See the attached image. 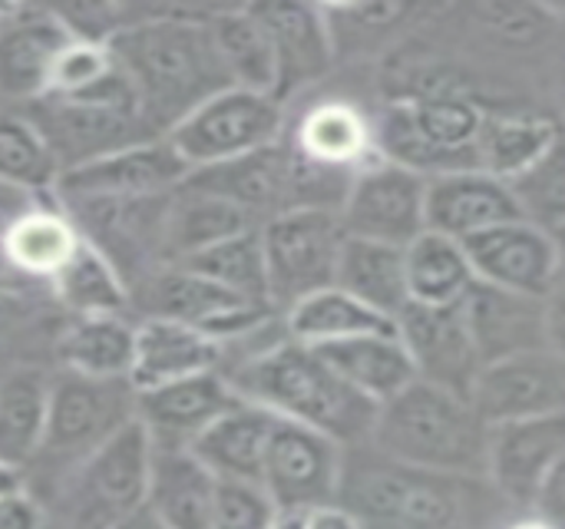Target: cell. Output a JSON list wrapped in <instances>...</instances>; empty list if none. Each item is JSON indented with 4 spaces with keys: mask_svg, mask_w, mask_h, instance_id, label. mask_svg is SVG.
Returning <instances> with one entry per match:
<instances>
[{
    "mask_svg": "<svg viewBox=\"0 0 565 529\" xmlns=\"http://www.w3.org/2000/svg\"><path fill=\"white\" fill-rule=\"evenodd\" d=\"M53 378L40 368H10L0 381V464H26L40 454L50 421Z\"/></svg>",
    "mask_w": 565,
    "mask_h": 529,
    "instance_id": "30",
    "label": "cell"
},
{
    "mask_svg": "<svg viewBox=\"0 0 565 529\" xmlns=\"http://www.w3.org/2000/svg\"><path fill=\"white\" fill-rule=\"evenodd\" d=\"M182 268H192L245 298L271 305V285H268V262H265V239L262 229H248L235 239H225L185 262H175Z\"/></svg>",
    "mask_w": 565,
    "mask_h": 529,
    "instance_id": "40",
    "label": "cell"
},
{
    "mask_svg": "<svg viewBox=\"0 0 565 529\" xmlns=\"http://www.w3.org/2000/svg\"><path fill=\"white\" fill-rule=\"evenodd\" d=\"M546 331H550V348L565 358V285H559L546 298Z\"/></svg>",
    "mask_w": 565,
    "mask_h": 529,
    "instance_id": "47",
    "label": "cell"
},
{
    "mask_svg": "<svg viewBox=\"0 0 565 529\" xmlns=\"http://www.w3.org/2000/svg\"><path fill=\"white\" fill-rule=\"evenodd\" d=\"M344 467V444L321 431L278 417L262 487L278 510L315 514L341 500Z\"/></svg>",
    "mask_w": 565,
    "mask_h": 529,
    "instance_id": "12",
    "label": "cell"
},
{
    "mask_svg": "<svg viewBox=\"0 0 565 529\" xmlns=\"http://www.w3.org/2000/svg\"><path fill=\"white\" fill-rule=\"evenodd\" d=\"M116 529H169V527H166V523H162V520L156 517V510H152V507L146 504L142 510H136V514H132L129 520H122V523H119Z\"/></svg>",
    "mask_w": 565,
    "mask_h": 529,
    "instance_id": "49",
    "label": "cell"
},
{
    "mask_svg": "<svg viewBox=\"0 0 565 529\" xmlns=\"http://www.w3.org/2000/svg\"><path fill=\"white\" fill-rule=\"evenodd\" d=\"M192 166L169 139L139 142L103 156L96 162L66 169L56 186V199H149L169 195L185 186Z\"/></svg>",
    "mask_w": 565,
    "mask_h": 529,
    "instance_id": "15",
    "label": "cell"
},
{
    "mask_svg": "<svg viewBox=\"0 0 565 529\" xmlns=\"http://www.w3.org/2000/svg\"><path fill=\"white\" fill-rule=\"evenodd\" d=\"M490 437L493 427L477 414L473 401L414 381L404 394L381 404L371 447L417 470L477 480L490 477Z\"/></svg>",
    "mask_w": 565,
    "mask_h": 529,
    "instance_id": "3",
    "label": "cell"
},
{
    "mask_svg": "<svg viewBox=\"0 0 565 529\" xmlns=\"http://www.w3.org/2000/svg\"><path fill=\"white\" fill-rule=\"evenodd\" d=\"M139 308L146 318H172L182 321L218 345L238 341L262 325L275 321L281 311L275 305L245 298L192 268L182 265H166L159 268L149 282L139 285Z\"/></svg>",
    "mask_w": 565,
    "mask_h": 529,
    "instance_id": "10",
    "label": "cell"
},
{
    "mask_svg": "<svg viewBox=\"0 0 565 529\" xmlns=\"http://www.w3.org/2000/svg\"><path fill=\"white\" fill-rule=\"evenodd\" d=\"M271 529H311V514H301V510H278Z\"/></svg>",
    "mask_w": 565,
    "mask_h": 529,
    "instance_id": "50",
    "label": "cell"
},
{
    "mask_svg": "<svg viewBox=\"0 0 565 529\" xmlns=\"http://www.w3.org/2000/svg\"><path fill=\"white\" fill-rule=\"evenodd\" d=\"M222 361L225 348L215 338L172 318H142L136 325V364L129 381L142 394L195 374L222 371Z\"/></svg>",
    "mask_w": 565,
    "mask_h": 529,
    "instance_id": "25",
    "label": "cell"
},
{
    "mask_svg": "<svg viewBox=\"0 0 565 529\" xmlns=\"http://www.w3.org/2000/svg\"><path fill=\"white\" fill-rule=\"evenodd\" d=\"M480 282L520 292L530 298H550L559 288V248L553 232L516 219L487 229L463 242Z\"/></svg>",
    "mask_w": 565,
    "mask_h": 529,
    "instance_id": "17",
    "label": "cell"
},
{
    "mask_svg": "<svg viewBox=\"0 0 565 529\" xmlns=\"http://www.w3.org/2000/svg\"><path fill=\"white\" fill-rule=\"evenodd\" d=\"M212 10L149 7L139 23L109 40L116 70L129 80L142 123L156 139H169L182 119L235 86L209 27Z\"/></svg>",
    "mask_w": 565,
    "mask_h": 529,
    "instance_id": "1",
    "label": "cell"
},
{
    "mask_svg": "<svg viewBox=\"0 0 565 529\" xmlns=\"http://www.w3.org/2000/svg\"><path fill=\"white\" fill-rule=\"evenodd\" d=\"M533 514L553 529H565V457L553 467V474L543 480V487L536 494V504H533Z\"/></svg>",
    "mask_w": 565,
    "mask_h": 529,
    "instance_id": "45",
    "label": "cell"
},
{
    "mask_svg": "<svg viewBox=\"0 0 565 529\" xmlns=\"http://www.w3.org/2000/svg\"><path fill=\"white\" fill-rule=\"evenodd\" d=\"M463 480L384 457L377 467H344L338 504L364 529H454L467 507Z\"/></svg>",
    "mask_w": 565,
    "mask_h": 529,
    "instance_id": "5",
    "label": "cell"
},
{
    "mask_svg": "<svg viewBox=\"0 0 565 529\" xmlns=\"http://www.w3.org/2000/svg\"><path fill=\"white\" fill-rule=\"evenodd\" d=\"M63 166L40 129L17 109H7L0 126V179L36 195H56Z\"/></svg>",
    "mask_w": 565,
    "mask_h": 529,
    "instance_id": "41",
    "label": "cell"
},
{
    "mask_svg": "<svg viewBox=\"0 0 565 529\" xmlns=\"http://www.w3.org/2000/svg\"><path fill=\"white\" fill-rule=\"evenodd\" d=\"M516 219H526V215L513 195V186L483 169L430 179V195H427L430 232L467 242L487 229H497Z\"/></svg>",
    "mask_w": 565,
    "mask_h": 529,
    "instance_id": "23",
    "label": "cell"
},
{
    "mask_svg": "<svg viewBox=\"0 0 565 529\" xmlns=\"http://www.w3.org/2000/svg\"><path fill=\"white\" fill-rule=\"evenodd\" d=\"M295 146L324 166H341V169H358V172L371 166L377 156H384L377 149L371 123L348 103L315 106L301 119Z\"/></svg>",
    "mask_w": 565,
    "mask_h": 529,
    "instance_id": "35",
    "label": "cell"
},
{
    "mask_svg": "<svg viewBox=\"0 0 565 529\" xmlns=\"http://www.w3.org/2000/svg\"><path fill=\"white\" fill-rule=\"evenodd\" d=\"M487 116L467 99H424L394 106L374 139L377 149L424 176H450L480 169V133Z\"/></svg>",
    "mask_w": 565,
    "mask_h": 529,
    "instance_id": "6",
    "label": "cell"
},
{
    "mask_svg": "<svg viewBox=\"0 0 565 529\" xmlns=\"http://www.w3.org/2000/svg\"><path fill=\"white\" fill-rule=\"evenodd\" d=\"M285 325L295 341L311 348L351 341L364 335H401L394 318L374 311L371 305L348 295L344 288H328L298 301L291 311H285Z\"/></svg>",
    "mask_w": 565,
    "mask_h": 529,
    "instance_id": "31",
    "label": "cell"
},
{
    "mask_svg": "<svg viewBox=\"0 0 565 529\" xmlns=\"http://www.w3.org/2000/svg\"><path fill=\"white\" fill-rule=\"evenodd\" d=\"M53 295L76 315V318H96V315H126L132 295L119 268L86 239L79 242L76 255L63 265V272L50 282Z\"/></svg>",
    "mask_w": 565,
    "mask_h": 529,
    "instance_id": "38",
    "label": "cell"
},
{
    "mask_svg": "<svg viewBox=\"0 0 565 529\" xmlns=\"http://www.w3.org/2000/svg\"><path fill=\"white\" fill-rule=\"evenodd\" d=\"M209 27L235 86L275 96V83H278L275 50L252 7H215Z\"/></svg>",
    "mask_w": 565,
    "mask_h": 529,
    "instance_id": "36",
    "label": "cell"
},
{
    "mask_svg": "<svg viewBox=\"0 0 565 529\" xmlns=\"http://www.w3.org/2000/svg\"><path fill=\"white\" fill-rule=\"evenodd\" d=\"M477 282L480 278L470 265L463 242L427 229L414 245H407L411 301L450 308V305H460L473 292Z\"/></svg>",
    "mask_w": 565,
    "mask_h": 529,
    "instance_id": "34",
    "label": "cell"
},
{
    "mask_svg": "<svg viewBox=\"0 0 565 529\" xmlns=\"http://www.w3.org/2000/svg\"><path fill=\"white\" fill-rule=\"evenodd\" d=\"M156 441L142 417L116 431L76 470L70 490L73 529H116L149 504Z\"/></svg>",
    "mask_w": 565,
    "mask_h": 529,
    "instance_id": "7",
    "label": "cell"
},
{
    "mask_svg": "<svg viewBox=\"0 0 565 529\" xmlns=\"http://www.w3.org/2000/svg\"><path fill=\"white\" fill-rule=\"evenodd\" d=\"M430 176L377 156L354 179L341 222L348 235L407 248L427 232Z\"/></svg>",
    "mask_w": 565,
    "mask_h": 529,
    "instance_id": "13",
    "label": "cell"
},
{
    "mask_svg": "<svg viewBox=\"0 0 565 529\" xmlns=\"http://www.w3.org/2000/svg\"><path fill=\"white\" fill-rule=\"evenodd\" d=\"M510 186L523 215L533 225L546 232H556L559 225H565V133H559V139L546 149V156L530 172H523Z\"/></svg>",
    "mask_w": 565,
    "mask_h": 529,
    "instance_id": "42",
    "label": "cell"
},
{
    "mask_svg": "<svg viewBox=\"0 0 565 529\" xmlns=\"http://www.w3.org/2000/svg\"><path fill=\"white\" fill-rule=\"evenodd\" d=\"M60 361L83 378L129 381L136 364V325H129L126 315L76 318L60 338Z\"/></svg>",
    "mask_w": 565,
    "mask_h": 529,
    "instance_id": "32",
    "label": "cell"
},
{
    "mask_svg": "<svg viewBox=\"0 0 565 529\" xmlns=\"http://www.w3.org/2000/svg\"><path fill=\"white\" fill-rule=\"evenodd\" d=\"M218 484L189 447L156 444L149 507L169 529H215Z\"/></svg>",
    "mask_w": 565,
    "mask_h": 529,
    "instance_id": "27",
    "label": "cell"
},
{
    "mask_svg": "<svg viewBox=\"0 0 565 529\" xmlns=\"http://www.w3.org/2000/svg\"><path fill=\"white\" fill-rule=\"evenodd\" d=\"M0 529H43V510L30 490L0 497Z\"/></svg>",
    "mask_w": 565,
    "mask_h": 529,
    "instance_id": "46",
    "label": "cell"
},
{
    "mask_svg": "<svg viewBox=\"0 0 565 529\" xmlns=\"http://www.w3.org/2000/svg\"><path fill=\"white\" fill-rule=\"evenodd\" d=\"M565 457V411L497 424L490 437V480L523 510H533L543 480Z\"/></svg>",
    "mask_w": 565,
    "mask_h": 529,
    "instance_id": "20",
    "label": "cell"
},
{
    "mask_svg": "<svg viewBox=\"0 0 565 529\" xmlns=\"http://www.w3.org/2000/svg\"><path fill=\"white\" fill-rule=\"evenodd\" d=\"M79 242L83 235L73 225V219L53 209H40L20 219L17 225L3 229L7 262L23 275L46 278V282H53L63 272V265L76 255Z\"/></svg>",
    "mask_w": 565,
    "mask_h": 529,
    "instance_id": "37",
    "label": "cell"
},
{
    "mask_svg": "<svg viewBox=\"0 0 565 529\" xmlns=\"http://www.w3.org/2000/svg\"><path fill=\"white\" fill-rule=\"evenodd\" d=\"M278 507L258 484H218L215 504V529H271Z\"/></svg>",
    "mask_w": 565,
    "mask_h": 529,
    "instance_id": "44",
    "label": "cell"
},
{
    "mask_svg": "<svg viewBox=\"0 0 565 529\" xmlns=\"http://www.w3.org/2000/svg\"><path fill=\"white\" fill-rule=\"evenodd\" d=\"M252 13L265 27L271 50H275V66H278L275 99L278 103H285V96L298 93L301 86L328 73L331 33H328L324 7L281 0V3H252Z\"/></svg>",
    "mask_w": 565,
    "mask_h": 529,
    "instance_id": "22",
    "label": "cell"
},
{
    "mask_svg": "<svg viewBox=\"0 0 565 529\" xmlns=\"http://www.w3.org/2000/svg\"><path fill=\"white\" fill-rule=\"evenodd\" d=\"M553 239H556V248H559V285H565V225H559L553 232Z\"/></svg>",
    "mask_w": 565,
    "mask_h": 529,
    "instance_id": "51",
    "label": "cell"
},
{
    "mask_svg": "<svg viewBox=\"0 0 565 529\" xmlns=\"http://www.w3.org/2000/svg\"><path fill=\"white\" fill-rule=\"evenodd\" d=\"M76 40L53 7L3 3L0 10V89L10 106L50 93V73L63 46Z\"/></svg>",
    "mask_w": 565,
    "mask_h": 529,
    "instance_id": "16",
    "label": "cell"
},
{
    "mask_svg": "<svg viewBox=\"0 0 565 529\" xmlns=\"http://www.w3.org/2000/svg\"><path fill=\"white\" fill-rule=\"evenodd\" d=\"M248 229H262L248 212H242L238 205L205 195V192H192V189H179L172 195V209H169V229H166V262H185L225 239H235Z\"/></svg>",
    "mask_w": 565,
    "mask_h": 529,
    "instance_id": "33",
    "label": "cell"
},
{
    "mask_svg": "<svg viewBox=\"0 0 565 529\" xmlns=\"http://www.w3.org/2000/svg\"><path fill=\"white\" fill-rule=\"evenodd\" d=\"M182 189L205 192L225 199L248 212L258 225L291 212V189H295V142L285 139L265 146L258 152L195 169Z\"/></svg>",
    "mask_w": 565,
    "mask_h": 529,
    "instance_id": "19",
    "label": "cell"
},
{
    "mask_svg": "<svg viewBox=\"0 0 565 529\" xmlns=\"http://www.w3.org/2000/svg\"><path fill=\"white\" fill-rule=\"evenodd\" d=\"M281 129L285 109L275 96L232 86L182 119L169 133V142L195 172L275 146L281 142Z\"/></svg>",
    "mask_w": 565,
    "mask_h": 529,
    "instance_id": "9",
    "label": "cell"
},
{
    "mask_svg": "<svg viewBox=\"0 0 565 529\" xmlns=\"http://www.w3.org/2000/svg\"><path fill=\"white\" fill-rule=\"evenodd\" d=\"M397 331L414 358L420 381L437 384L467 401L473 398V388L483 374V358L460 305L434 308L411 301L407 311L397 318Z\"/></svg>",
    "mask_w": 565,
    "mask_h": 529,
    "instance_id": "14",
    "label": "cell"
},
{
    "mask_svg": "<svg viewBox=\"0 0 565 529\" xmlns=\"http://www.w3.org/2000/svg\"><path fill=\"white\" fill-rule=\"evenodd\" d=\"M242 401L262 404L285 421L334 437L344 447L371 444L381 404L351 388L318 348L291 335L265 355L222 371Z\"/></svg>",
    "mask_w": 565,
    "mask_h": 529,
    "instance_id": "2",
    "label": "cell"
},
{
    "mask_svg": "<svg viewBox=\"0 0 565 529\" xmlns=\"http://www.w3.org/2000/svg\"><path fill=\"white\" fill-rule=\"evenodd\" d=\"M132 417H139V391L132 381H96L60 371L53 378L50 421L40 454L83 464Z\"/></svg>",
    "mask_w": 565,
    "mask_h": 529,
    "instance_id": "11",
    "label": "cell"
},
{
    "mask_svg": "<svg viewBox=\"0 0 565 529\" xmlns=\"http://www.w3.org/2000/svg\"><path fill=\"white\" fill-rule=\"evenodd\" d=\"M318 351L351 388H358L364 398L377 404L394 401L414 381H420L401 335H364L351 341L321 345Z\"/></svg>",
    "mask_w": 565,
    "mask_h": 529,
    "instance_id": "28",
    "label": "cell"
},
{
    "mask_svg": "<svg viewBox=\"0 0 565 529\" xmlns=\"http://www.w3.org/2000/svg\"><path fill=\"white\" fill-rule=\"evenodd\" d=\"M17 113H23L40 129V136L50 142L53 156L60 159L63 172L156 139L142 123L129 80L119 70H113L86 93L76 96L46 93L33 103H23V109Z\"/></svg>",
    "mask_w": 565,
    "mask_h": 529,
    "instance_id": "4",
    "label": "cell"
},
{
    "mask_svg": "<svg viewBox=\"0 0 565 529\" xmlns=\"http://www.w3.org/2000/svg\"><path fill=\"white\" fill-rule=\"evenodd\" d=\"M311 529H364V523L341 504L334 507H321L311 514Z\"/></svg>",
    "mask_w": 565,
    "mask_h": 529,
    "instance_id": "48",
    "label": "cell"
},
{
    "mask_svg": "<svg viewBox=\"0 0 565 529\" xmlns=\"http://www.w3.org/2000/svg\"><path fill=\"white\" fill-rule=\"evenodd\" d=\"M271 305L285 315L298 301L338 288L348 229L338 212H285L262 225Z\"/></svg>",
    "mask_w": 565,
    "mask_h": 529,
    "instance_id": "8",
    "label": "cell"
},
{
    "mask_svg": "<svg viewBox=\"0 0 565 529\" xmlns=\"http://www.w3.org/2000/svg\"><path fill=\"white\" fill-rule=\"evenodd\" d=\"M116 70V60L109 53V43L96 40H70L63 53L53 63L50 73V93L53 96H76L106 80Z\"/></svg>",
    "mask_w": 565,
    "mask_h": 529,
    "instance_id": "43",
    "label": "cell"
},
{
    "mask_svg": "<svg viewBox=\"0 0 565 529\" xmlns=\"http://www.w3.org/2000/svg\"><path fill=\"white\" fill-rule=\"evenodd\" d=\"M470 401L490 427L559 414L565 411V358L546 348L487 364Z\"/></svg>",
    "mask_w": 565,
    "mask_h": 529,
    "instance_id": "18",
    "label": "cell"
},
{
    "mask_svg": "<svg viewBox=\"0 0 565 529\" xmlns=\"http://www.w3.org/2000/svg\"><path fill=\"white\" fill-rule=\"evenodd\" d=\"M513 529H553L550 523H543L540 517H533V520H523V523H516Z\"/></svg>",
    "mask_w": 565,
    "mask_h": 529,
    "instance_id": "52",
    "label": "cell"
},
{
    "mask_svg": "<svg viewBox=\"0 0 565 529\" xmlns=\"http://www.w3.org/2000/svg\"><path fill=\"white\" fill-rule=\"evenodd\" d=\"M470 335L477 341V351L487 364L546 351L550 331H546V298H530L520 292H507L487 282H477L473 292L460 301Z\"/></svg>",
    "mask_w": 565,
    "mask_h": 529,
    "instance_id": "21",
    "label": "cell"
},
{
    "mask_svg": "<svg viewBox=\"0 0 565 529\" xmlns=\"http://www.w3.org/2000/svg\"><path fill=\"white\" fill-rule=\"evenodd\" d=\"M338 288L397 321L411 305L407 248L348 235L338 268Z\"/></svg>",
    "mask_w": 565,
    "mask_h": 529,
    "instance_id": "29",
    "label": "cell"
},
{
    "mask_svg": "<svg viewBox=\"0 0 565 529\" xmlns=\"http://www.w3.org/2000/svg\"><path fill=\"white\" fill-rule=\"evenodd\" d=\"M559 139V129L540 116H487L480 133V169L513 182L530 172L546 149Z\"/></svg>",
    "mask_w": 565,
    "mask_h": 529,
    "instance_id": "39",
    "label": "cell"
},
{
    "mask_svg": "<svg viewBox=\"0 0 565 529\" xmlns=\"http://www.w3.org/2000/svg\"><path fill=\"white\" fill-rule=\"evenodd\" d=\"M242 398L228 384L222 371L195 374L156 391L139 394V417L152 431L156 444L166 447H192L199 434H205L218 417L238 408Z\"/></svg>",
    "mask_w": 565,
    "mask_h": 529,
    "instance_id": "24",
    "label": "cell"
},
{
    "mask_svg": "<svg viewBox=\"0 0 565 529\" xmlns=\"http://www.w3.org/2000/svg\"><path fill=\"white\" fill-rule=\"evenodd\" d=\"M278 427V414L242 401L225 417H218L205 434L192 441V454L218 477L235 484H258L265 480V461L271 447V434Z\"/></svg>",
    "mask_w": 565,
    "mask_h": 529,
    "instance_id": "26",
    "label": "cell"
}]
</instances>
